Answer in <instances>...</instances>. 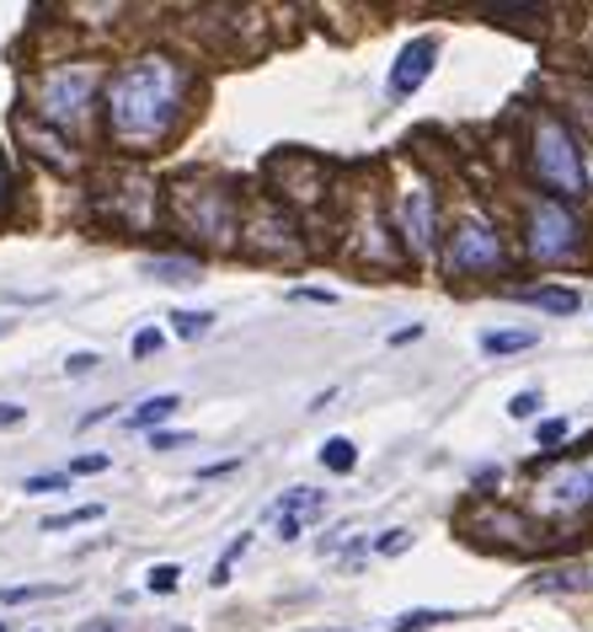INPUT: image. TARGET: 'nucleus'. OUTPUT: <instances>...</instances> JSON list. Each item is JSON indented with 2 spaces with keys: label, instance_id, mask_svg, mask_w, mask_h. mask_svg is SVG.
Masks as SVG:
<instances>
[{
  "label": "nucleus",
  "instance_id": "7ed1b4c3",
  "mask_svg": "<svg viewBox=\"0 0 593 632\" xmlns=\"http://www.w3.org/2000/svg\"><path fill=\"white\" fill-rule=\"evenodd\" d=\"M529 162H535V177L556 188V193H583V156H578V140L572 129L540 113L535 119V134H529Z\"/></svg>",
  "mask_w": 593,
  "mask_h": 632
},
{
  "label": "nucleus",
  "instance_id": "6ab92c4d",
  "mask_svg": "<svg viewBox=\"0 0 593 632\" xmlns=\"http://www.w3.org/2000/svg\"><path fill=\"white\" fill-rule=\"evenodd\" d=\"M449 622V611H406L401 622H391V632H423V628H438Z\"/></svg>",
  "mask_w": 593,
  "mask_h": 632
},
{
  "label": "nucleus",
  "instance_id": "9d476101",
  "mask_svg": "<svg viewBox=\"0 0 593 632\" xmlns=\"http://www.w3.org/2000/svg\"><path fill=\"white\" fill-rule=\"evenodd\" d=\"M273 514H289V520H316V514H326V494L321 488H289L283 499L273 505Z\"/></svg>",
  "mask_w": 593,
  "mask_h": 632
},
{
  "label": "nucleus",
  "instance_id": "4be33fe9",
  "mask_svg": "<svg viewBox=\"0 0 593 632\" xmlns=\"http://www.w3.org/2000/svg\"><path fill=\"white\" fill-rule=\"evenodd\" d=\"M160 348H166V333H160V328H139V333H134V359H150Z\"/></svg>",
  "mask_w": 593,
  "mask_h": 632
},
{
  "label": "nucleus",
  "instance_id": "dca6fc26",
  "mask_svg": "<svg viewBox=\"0 0 593 632\" xmlns=\"http://www.w3.org/2000/svg\"><path fill=\"white\" fill-rule=\"evenodd\" d=\"M59 585H11V590H0V606H22V600H54Z\"/></svg>",
  "mask_w": 593,
  "mask_h": 632
},
{
  "label": "nucleus",
  "instance_id": "393cba45",
  "mask_svg": "<svg viewBox=\"0 0 593 632\" xmlns=\"http://www.w3.org/2000/svg\"><path fill=\"white\" fill-rule=\"evenodd\" d=\"M406 542H412V531H391V536H380V542H374V552L395 557V552H406Z\"/></svg>",
  "mask_w": 593,
  "mask_h": 632
},
{
  "label": "nucleus",
  "instance_id": "f8f14e48",
  "mask_svg": "<svg viewBox=\"0 0 593 632\" xmlns=\"http://www.w3.org/2000/svg\"><path fill=\"white\" fill-rule=\"evenodd\" d=\"M529 306H540V311H556V317H572L583 300L578 290H561V285H540V290H529Z\"/></svg>",
  "mask_w": 593,
  "mask_h": 632
},
{
  "label": "nucleus",
  "instance_id": "f257e3e1",
  "mask_svg": "<svg viewBox=\"0 0 593 632\" xmlns=\"http://www.w3.org/2000/svg\"><path fill=\"white\" fill-rule=\"evenodd\" d=\"M182 97H188L182 65L166 54H139V59L119 65L108 81V97H102L108 102V134L128 151H156L182 113Z\"/></svg>",
  "mask_w": 593,
  "mask_h": 632
},
{
  "label": "nucleus",
  "instance_id": "bb28decb",
  "mask_svg": "<svg viewBox=\"0 0 593 632\" xmlns=\"http://www.w3.org/2000/svg\"><path fill=\"white\" fill-rule=\"evenodd\" d=\"M556 440H567V419H546V423H540V445H556Z\"/></svg>",
  "mask_w": 593,
  "mask_h": 632
},
{
  "label": "nucleus",
  "instance_id": "7c9ffc66",
  "mask_svg": "<svg viewBox=\"0 0 593 632\" xmlns=\"http://www.w3.org/2000/svg\"><path fill=\"white\" fill-rule=\"evenodd\" d=\"M412 337H423V328H395L391 343H412Z\"/></svg>",
  "mask_w": 593,
  "mask_h": 632
},
{
  "label": "nucleus",
  "instance_id": "9b49d317",
  "mask_svg": "<svg viewBox=\"0 0 593 632\" xmlns=\"http://www.w3.org/2000/svg\"><path fill=\"white\" fill-rule=\"evenodd\" d=\"M177 408H182V397H171V391H160V397H145L134 413H128V423L134 429H156V423L177 419Z\"/></svg>",
  "mask_w": 593,
  "mask_h": 632
},
{
  "label": "nucleus",
  "instance_id": "5701e85b",
  "mask_svg": "<svg viewBox=\"0 0 593 632\" xmlns=\"http://www.w3.org/2000/svg\"><path fill=\"white\" fill-rule=\"evenodd\" d=\"M177 574H182V568H177V563H156V568H150V579H145V585H150V590H156V595H171V590H177Z\"/></svg>",
  "mask_w": 593,
  "mask_h": 632
},
{
  "label": "nucleus",
  "instance_id": "412c9836",
  "mask_svg": "<svg viewBox=\"0 0 593 632\" xmlns=\"http://www.w3.org/2000/svg\"><path fill=\"white\" fill-rule=\"evenodd\" d=\"M22 488H27V494H65V488H70V472H38V477H27Z\"/></svg>",
  "mask_w": 593,
  "mask_h": 632
},
{
  "label": "nucleus",
  "instance_id": "aec40b11",
  "mask_svg": "<svg viewBox=\"0 0 593 632\" xmlns=\"http://www.w3.org/2000/svg\"><path fill=\"white\" fill-rule=\"evenodd\" d=\"M246 547H251V536H236V542L225 547V557L214 563V574H209V579H214V585H231V568H236V557H240Z\"/></svg>",
  "mask_w": 593,
  "mask_h": 632
},
{
  "label": "nucleus",
  "instance_id": "473e14b6",
  "mask_svg": "<svg viewBox=\"0 0 593 632\" xmlns=\"http://www.w3.org/2000/svg\"><path fill=\"white\" fill-rule=\"evenodd\" d=\"M0 199H5V171H0Z\"/></svg>",
  "mask_w": 593,
  "mask_h": 632
},
{
  "label": "nucleus",
  "instance_id": "6e6552de",
  "mask_svg": "<svg viewBox=\"0 0 593 632\" xmlns=\"http://www.w3.org/2000/svg\"><path fill=\"white\" fill-rule=\"evenodd\" d=\"M177 214H182L188 225H203L214 242H231V236H236V210H231V199L214 193V188H182V193H177Z\"/></svg>",
  "mask_w": 593,
  "mask_h": 632
},
{
  "label": "nucleus",
  "instance_id": "cd10ccee",
  "mask_svg": "<svg viewBox=\"0 0 593 632\" xmlns=\"http://www.w3.org/2000/svg\"><path fill=\"white\" fill-rule=\"evenodd\" d=\"M108 466V456H76L70 462V477H86V472H102Z\"/></svg>",
  "mask_w": 593,
  "mask_h": 632
},
{
  "label": "nucleus",
  "instance_id": "4468645a",
  "mask_svg": "<svg viewBox=\"0 0 593 632\" xmlns=\"http://www.w3.org/2000/svg\"><path fill=\"white\" fill-rule=\"evenodd\" d=\"M518 348H535L529 328H508V333H481V354H518Z\"/></svg>",
  "mask_w": 593,
  "mask_h": 632
},
{
  "label": "nucleus",
  "instance_id": "f3484780",
  "mask_svg": "<svg viewBox=\"0 0 593 632\" xmlns=\"http://www.w3.org/2000/svg\"><path fill=\"white\" fill-rule=\"evenodd\" d=\"M214 328V317L209 311H177V322H171V333L177 337H203Z\"/></svg>",
  "mask_w": 593,
  "mask_h": 632
},
{
  "label": "nucleus",
  "instance_id": "c756f323",
  "mask_svg": "<svg viewBox=\"0 0 593 632\" xmlns=\"http://www.w3.org/2000/svg\"><path fill=\"white\" fill-rule=\"evenodd\" d=\"M65 370H70V376H86V370H97V354H76V359H65Z\"/></svg>",
  "mask_w": 593,
  "mask_h": 632
},
{
  "label": "nucleus",
  "instance_id": "39448f33",
  "mask_svg": "<svg viewBox=\"0 0 593 632\" xmlns=\"http://www.w3.org/2000/svg\"><path fill=\"white\" fill-rule=\"evenodd\" d=\"M444 268H449V274H497V268H503V236H497V225L481 220V214L460 220L455 236H449Z\"/></svg>",
  "mask_w": 593,
  "mask_h": 632
},
{
  "label": "nucleus",
  "instance_id": "423d86ee",
  "mask_svg": "<svg viewBox=\"0 0 593 632\" xmlns=\"http://www.w3.org/2000/svg\"><path fill=\"white\" fill-rule=\"evenodd\" d=\"M540 509L551 514H578V509H593V451L583 462L551 466L540 477Z\"/></svg>",
  "mask_w": 593,
  "mask_h": 632
},
{
  "label": "nucleus",
  "instance_id": "2f4dec72",
  "mask_svg": "<svg viewBox=\"0 0 593 632\" xmlns=\"http://www.w3.org/2000/svg\"><path fill=\"white\" fill-rule=\"evenodd\" d=\"M0 423H22V408H0Z\"/></svg>",
  "mask_w": 593,
  "mask_h": 632
},
{
  "label": "nucleus",
  "instance_id": "b1692460",
  "mask_svg": "<svg viewBox=\"0 0 593 632\" xmlns=\"http://www.w3.org/2000/svg\"><path fill=\"white\" fill-rule=\"evenodd\" d=\"M535 413H540V391H518L508 402V419H535Z\"/></svg>",
  "mask_w": 593,
  "mask_h": 632
},
{
  "label": "nucleus",
  "instance_id": "2eb2a0df",
  "mask_svg": "<svg viewBox=\"0 0 593 632\" xmlns=\"http://www.w3.org/2000/svg\"><path fill=\"white\" fill-rule=\"evenodd\" d=\"M150 274L166 279V285H188V279H198V263H188V257H156Z\"/></svg>",
  "mask_w": 593,
  "mask_h": 632
},
{
  "label": "nucleus",
  "instance_id": "1a4fd4ad",
  "mask_svg": "<svg viewBox=\"0 0 593 632\" xmlns=\"http://www.w3.org/2000/svg\"><path fill=\"white\" fill-rule=\"evenodd\" d=\"M434 59H438V43L434 38H412L391 65V97L406 102L412 91H423V81L434 76Z\"/></svg>",
  "mask_w": 593,
  "mask_h": 632
},
{
  "label": "nucleus",
  "instance_id": "c85d7f7f",
  "mask_svg": "<svg viewBox=\"0 0 593 632\" xmlns=\"http://www.w3.org/2000/svg\"><path fill=\"white\" fill-rule=\"evenodd\" d=\"M150 445H156V451H177V445H188V440H182V434H171V429H156V434H150Z\"/></svg>",
  "mask_w": 593,
  "mask_h": 632
},
{
  "label": "nucleus",
  "instance_id": "72a5a7b5",
  "mask_svg": "<svg viewBox=\"0 0 593 632\" xmlns=\"http://www.w3.org/2000/svg\"><path fill=\"white\" fill-rule=\"evenodd\" d=\"M0 632H5V628H0Z\"/></svg>",
  "mask_w": 593,
  "mask_h": 632
},
{
  "label": "nucleus",
  "instance_id": "a878e982",
  "mask_svg": "<svg viewBox=\"0 0 593 632\" xmlns=\"http://www.w3.org/2000/svg\"><path fill=\"white\" fill-rule=\"evenodd\" d=\"M273 531L283 536V542H300V531H305V525H300V520H289V514H273Z\"/></svg>",
  "mask_w": 593,
  "mask_h": 632
},
{
  "label": "nucleus",
  "instance_id": "a211bd4d",
  "mask_svg": "<svg viewBox=\"0 0 593 632\" xmlns=\"http://www.w3.org/2000/svg\"><path fill=\"white\" fill-rule=\"evenodd\" d=\"M86 520H102V505H80L70 514H54V520H43V531H70V525H86Z\"/></svg>",
  "mask_w": 593,
  "mask_h": 632
},
{
  "label": "nucleus",
  "instance_id": "f03ea898",
  "mask_svg": "<svg viewBox=\"0 0 593 632\" xmlns=\"http://www.w3.org/2000/svg\"><path fill=\"white\" fill-rule=\"evenodd\" d=\"M97 86H102V70L86 65V59H76V65H54V70H43V81H38L33 97H38V113L48 119V124L70 129L91 113Z\"/></svg>",
  "mask_w": 593,
  "mask_h": 632
},
{
  "label": "nucleus",
  "instance_id": "20e7f679",
  "mask_svg": "<svg viewBox=\"0 0 593 632\" xmlns=\"http://www.w3.org/2000/svg\"><path fill=\"white\" fill-rule=\"evenodd\" d=\"M578 242H583V225L561 199H535L529 204V257L535 263H561V257L578 253Z\"/></svg>",
  "mask_w": 593,
  "mask_h": 632
},
{
  "label": "nucleus",
  "instance_id": "0eeeda50",
  "mask_svg": "<svg viewBox=\"0 0 593 632\" xmlns=\"http://www.w3.org/2000/svg\"><path fill=\"white\" fill-rule=\"evenodd\" d=\"M401 242L412 247V257H428L438 242V210H434V188L412 182L401 193Z\"/></svg>",
  "mask_w": 593,
  "mask_h": 632
},
{
  "label": "nucleus",
  "instance_id": "ddd939ff",
  "mask_svg": "<svg viewBox=\"0 0 593 632\" xmlns=\"http://www.w3.org/2000/svg\"><path fill=\"white\" fill-rule=\"evenodd\" d=\"M321 466H326V472H337V477H348V472L358 466L354 440H343V434H337V440H326V445H321Z\"/></svg>",
  "mask_w": 593,
  "mask_h": 632
}]
</instances>
